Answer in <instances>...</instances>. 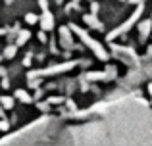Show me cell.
<instances>
[{
  "label": "cell",
  "instance_id": "obj_2",
  "mask_svg": "<svg viewBox=\"0 0 152 146\" xmlns=\"http://www.w3.org/2000/svg\"><path fill=\"white\" fill-rule=\"evenodd\" d=\"M77 65V62H66V64H60V65H52V68L46 69H35V71L27 73V79H33V77H48V75H56V73H64V71H69Z\"/></svg>",
  "mask_w": 152,
  "mask_h": 146
},
{
  "label": "cell",
  "instance_id": "obj_7",
  "mask_svg": "<svg viewBox=\"0 0 152 146\" xmlns=\"http://www.w3.org/2000/svg\"><path fill=\"white\" fill-rule=\"evenodd\" d=\"M152 31V19H145V21L139 23V33H141V38H146Z\"/></svg>",
  "mask_w": 152,
  "mask_h": 146
},
{
  "label": "cell",
  "instance_id": "obj_18",
  "mask_svg": "<svg viewBox=\"0 0 152 146\" xmlns=\"http://www.w3.org/2000/svg\"><path fill=\"white\" fill-rule=\"evenodd\" d=\"M39 38H41L42 42H46V35H45V31H41V33H39Z\"/></svg>",
  "mask_w": 152,
  "mask_h": 146
},
{
  "label": "cell",
  "instance_id": "obj_13",
  "mask_svg": "<svg viewBox=\"0 0 152 146\" xmlns=\"http://www.w3.org/2000/svg\"><path fill=\"white\" fill-rule=\"evenodd\" d=\"M25 21L29 23V25H35V23L39 21V17H37L35 14H27V15H25Z\"/></svg>",
  "mask_w": 152,
  "mask_h": 146
},
{
  "label": "cell",
  "instance_id": "obj_24",
  "mask_svg": "<svg viewBox=\"0 0 152 146\" xmlns=\"http://www.w3.org/2000/svg\"><path fill=\"white\" fill-rule=\"evenodd\" d=\"M6 2H12V0H6Z\"/></svg>",
  "mask_w": 152,
  "mask_h": 146
},
{
  "label": "cell",
  "instance_id": "obj_3",
  "mask_svg": "<svg viewBox=\"0 0 152 146\" xmlns=\"http://www.w3.org/2000/svg\"><path fill=\"white\" fill-rule=\"evenodd\" d=\"M142 12H145V4H142V2H139V6H137V10H135V14H133V15H131V17H129V19H127V21H125V23H123V25H119V27H118V29H114V31H112V33H110V35H108V41H114V38H115V37H119V35H123V33H127V31H129V29H131V27H133V25H135V23H137V21H139V17H141V15H142Z\"/></svg>",
  "mask_w": 152,
  "mask_h": 146
},
{
  "label": "cell",
  "instance_id": "obj_16",
  "mask_svg": "<svg viewBox=\"0 0 152 146\" xmlns=\"http://www.w3.org/2000/svg\"><path fill=\"white\" fill-rule=\"evenodd\" d=\"M39 6H41L42 10H46V8H48V0H39Z\"/></svg>",
  "mask_w": 152,
  "mask_h": 146
},
{
  "label": "cell",
  "instance_id": "obj_1",
  "mask_svg": "<svg viewBox=\"0 0 152 146\" xmlns=\"http://www.w3.org/2000/svg\"><path fill=\"white\" fill-rule=\"evenodd\" d=\"M69 31H71V33H75V35H77V37L83 41V44H85V46H89V48L93 50V52H94V56H96L98 60H104V62L108 60V52L104 50V46H102L98 41H94V38L91 37V35L87 33L85 29H81V27H77V25L73 23V25H69Z\"/></svg>",
  "mask_w": 152,
  "mask_h": 146
},
{
  "label": "cell",
  "instance_id": "obj_14",
  "mask_svg": "<svg viewBox=\"0 0 152 146\" xmlns=\"http://www.w3.org/2000/svg\"><path fill=\"white\" fill-rule=\"evenodd\" d=\"M48 102H50V104H60V102H64V98L62 96H58V98L52 96V98H48Z\"/></svg>",
  "mask_w": 152,
  "mask_h": 146
},
{
  "label": "cell",
  "instance_id": "obj_17",
  "mask_svg": "<svg viewBox=\"0 0 152 146\" xmlns=\"http://www.w3.org/2000/svg\"><path fill=\"white\" fill-rule=\"evenodd\" d=\"M91 10H93V14H96V12H98V4L93 2V4H91Z\"/></svg>",
  "mask_w": 152,
  "mask_h": 146
},
{
  "label": "cell",
  "instance_id": "obj_26",
  "mask_svg": "<svg viewBox=\"0 0 152 146\" xmlns=\"http://www.w3.org/2000/svg\"><path fill=\"white\" fill-rule=\"evenodd\" d=\"M121 2H123V0H121Z\"/></svg>",
  "mask_w": 152,
  "mask_h": 146
},
{
  "label": "cell",
  "instance_id": "obj_23",
  "mask_svg": "<svg viewBox=\"0 0 152 146\" xmlns=\"http://www.w3.org/2000/svg\"><path fill=\"white\" fill-rule=\"evenodd\" d=\"M73 2H79V0H73Z\"/></svg>",
  "mask_w": 152,
  "mask_h": 146
},
{
  "label": "cell",
  "instance_id": "obj_19",
  "mask_svg": "<svg viewBox=\"0 0 152 146\" xmlns=\"http://www.w3.org/2000/svg\"><path fill=\"white\" fill-rule=\"evenodd\" d=\"M31 64V56H25L23 58V65H29Z\"/></svg>",
  "mask_w": 152,
  "mask_h": 146
},
{
  "label": "cell",
  "instance_id": "obj_20",
  "mask_svg": "<svg viewBox=\"0 0 152 146\" xmlns=\"http://www.w3.org/2000/svg\"><path fill=\"white\" fill-rule=\"evenodd\" d=\"M2 89H10V83H8V79H4V81H2Z\"/></svg>",
  "mask_w": 152,
  "mask_h": 146
},
{
  "label": "cell",
  "instance_id": "obj_6",
  "mask_svg": "<svg viewBox=\"0 0 152 146\" xmlns=\"http://www.w3.org/2000/svg\"><path fill=\"white\" fill-rule=\"evenodd\" d=\"M60 37H62V46L64 48H71V46H73V38H71L67 27H62V29H60Z\"/></svg>",
  "mask_w": 152,
  "mask_h": 146
},
{
  "label": "cell",
  "instance_id": "obj_9",
  "mask_svg": "<svg viewBox=\"0 0 152 146\" xmlns=\"http://www.w3.org/2000/svg\"><path fill=\"white\" fill-rule=\"evenodd\" d=\"M15 98H18V100H21L23 104H29V102H33V98H31L23 89H18V90H15Z\"/></svg>",
  "mask_w": 152,
  "mask_h": 146
},
{
  "label": "cell",
  "instance_id": "obj_4",
  "mask_svg": "<svg viewBox=\"0 0 152 146\" xmlns=\"http://www.w3.org/2000/svg\"><path fill=\"white\" fill-rule=\"evenodd\" d=\"M39 21H41L42 31H52L54 29V15H52V12L48 10V8L42 10V15L39 17Z\"/></svg>",
  "mask_w": 152,
  "mask_h": 146
},
{
  "label": "cell",
  "instance_id": "obj_10",
  "mask_svg": "<svg viewBox=\"0 0 152 146\" xmlns=\"http://www.w3.org/2000/svg\"><path fill=\"white\" fill-rule=\"evenodd\" d=\"M29 38H31V33H29V31H19L18 38H15V44L21 46V44H25V42L29 41Z\"/></svg>",
  "mask_w": 152,
  "mask_h": 146
},
{
  "label": "cell",
  "instance_id": "obj_21",
  "mask_svg": "<svg viewBox=\"0 0 152 146\" xmlns=\"http://www.w3.org/2000/svg\"><path fill=\"white\" fill-rule=\"evenodd\" d=\"M0 117H4V110H2V106H0Z\"/></svg>",
  "mask_w": 152,
  "mask_h": 146
},
{
  "label": "cell",
  "instance_id": "obj_22",
  "mask_svg": "<svg viewBox=\"0 0 152 146\" xmlns=\"http://www.w3.org/2000/svg\"><path fill=\"white\" fill-rule=\"evenodd\" d=\"M56 2H58V4H62V0H56Z\"/></svg>",
  "mask_w": 152,
  "mask_h": 146
},
{
  "label": "cell",
  "instance_id": "obj_25",
  "mask_svg": "<svg viewBox=\"0 0 152 146\" xmlns=\"http://www.w3.org/2000/svg\"><path fill=\"white\" fill-rule=\"evenodd\" d=\"M0 60H2V56H0Z\"/></svg>",
  "mask_w": 152,
  "mask_h": 146
},
{
  "label": "cell",
  "instance_id": "obj_8",
  "mask_svg": "<svg viewBox=\"0 0 152 146\" xmlns=\"http://www.w3.org/2000/svg\"><path fill=\"white\" fill-rule=\"evenodd\" d=\"M83 19H85V23L89 27H93V29H102V23L96 19V14H87Z\"/></svg>",
  "mask_w": 152,
  "mask_h": 146
},
{
  "label": "cell",
  "instance_id": "obj_11",
  "mask_svg": "<svg viewBox=\"0 0 152 146\" xmlns=\"http://www.w3.org/2000/svg\"><path fill=\"white\" fill-rule=\"evenodd\" d=\"M0 106H2V110H12L14 108V98L12 96H2L0 98Z\"/></svg>",
  "mask_w": 152,
  "mask_h": 146
},
{
  "label": "cell",
  "instance_id": "obj_15",
  "mask_svg": "<svg viewBox=\"0 0 152 146\" xmlns=\"http://www.w3.org/2000/svg\"><path fill=\"white\" fill-rule=\"evenodd\" d=\"M8 127H10V125H8V121H6V119L0 121V131H8Z\"/></svg>",
  "mask_w": 152,
  "mask_h": 146
},
{
  "label": "cell",
  "instance_id": "obj_5",
  "mask_svg": "<svg viewBox=\"0 0 152 146\" xmlns=\"http://www.w3.org/2000/svg\"><path fill=\"white\" fill-rule=\"evenodd\" d=\"M114 71H115L114 68L108 69V73L106 71H89V73H87V79H89V81H104V79H112L115 75Z\"/></svg>",
  "mask_w": 152,
  "mask_h": 146
},
{
  "label": "cell",
  "instance_id": "obj_12",
  "mask_svg": "<svg viewBox=\"0 0 152 146\" xmlns=\"http://www.w3.org/2000/svg\"><path fill=\"white\" fill-rule=\"evenodd\" d=\"M15 52H18V46H6V50H4V56L2 58H8V60H12V58L15 56Z\"/></svg>",
  "mask_w": 152,
  "mask_h": 146
}]
</instances>
